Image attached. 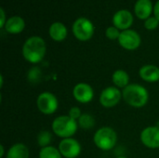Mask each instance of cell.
<instances>
[{
	"label": "cell",
	"instance_id": "cell-1",
	"mask_svg": "<svg viewBox=\"0 0 159 158\" xmlns=\"http://www.w3.org/2000/svg\"><path fill=\"white\" fill-rule=\"evenodd\" d=\"M47 51L45 40L40 36L29 37L22 46V56L30 63L36 64L40 62Z\"/></svg>",
	"mask_w": 159,
	"mask_h": 158
},
{
	"label": "cell",
	"instance_id": "cell-2",
	"mask_svg": "<svg viewBox=\"0 0 159 158\" xmlns=\"http://www.w3.org/2000/svg\"><path fill=\"white\" fill-rule=\"evenodd\" d=\"M122 98L129 106L133 108H143L149 101V93L142 85L129 84L122 90Z\"/></svg>",
	"mask_w": 159,
	"mask_h": 158
},
{
	"label": "cell",
	"instance_id": "cell-3",
	"mask_svg": "<svg viewBox=\"0 0 159 158\" xmlns=\"http://www.w3.org/2000/svg\"><path fill=\"white\" fill-rule=\"evenodd\" d=\"M51 128L56 136L61 139H67L72 138L76 133L78 123L69 115H60L53 120Z\"/></svg>",
	"mask_w": 159,
	"mask_h": 158
},
{
	"label": "cell",
	"instance_id": "cell-4",
	"mask_svg": "<svg viewBox=\"0 0 159 158\" xmlns=\"http://www.w3.org/2000/svg\"><path fill=\"white\" fill-rule=\"evenodd\" d=\"M93 142L100 150L110 151L117 142V134L111 127H102L95 132Z\"/></svg>",
	"mask_w": 159,
	"mask_h": 158
},
{
	"label": "cell",
	"instance_id": "cell-5",
	"mask_svg": "<svg viewBox=\"0 0 159 158\" xmlns=\"http://www.w3.org/2000/svg\"><path fill=\"white\" fill-rule=\"evenodd\" d=\"M72 31L76 39L80 41H88L93 36L94 26L89 19L80 17L73 23Z\"/></svg>",
	"mask_w": 159,
	"mask_h": 158
},
{
	"label": "cell",
	"instance_id": "cell-6",
	"mask_svg": "<svg viewBox=\"0 0 159 158\" xmlns=\"http://www.w3.org/2000/svg\"><path fill=\"white\" fill-rule=\"evenodd\" d=\"M36 106L40 113L46 115H50L57 111L59 101L51 92H42L36 99Z\"/></svg>",
	"mask_w": 159,
	"mask_h": 158
},
{
	"label": "cell",
	"instance_id": "cell-7",
	"mask_svg": "<svg viewBox=\"0 0 159 158\" xmlns=\"http://www.w3.org/2000/svg\"><path fill=\"white\" fill-rule=\"evenodd\" d=\"M121 99H123L122 91L118 88L111 86L102 89V91L100 94L99 101L102 107L113 108L119 103Z\"/></svg>",
	"mask_w": 159,
	"mask_h": 158
},
{
	"label": "cell",
	"instance_id": "cell-8",
	"mask_svg": "<svg viewBox=\"0 0 159 158\" xmlns=\"http://www.w3.org/2000/svg\"><path fill=\"white\" fill-rule=\"evenodd\" d=\"M58 149L64 158H76L81 154L82 148L79 142L75 139L67 138L62 139L59 143Z\"/></svg>",
	"mask_w": 159,
	"mask_h": 158
},
{
	"label": "cell",
	"instance_id": "cell-9",
	"mask_svg": "<svg viewBox=\"0 0 159 158\" xmlns=\"http://www.w3.org/2000/svg\"><path fill=\"white\" fill-rule=\"evenodd\" d=\"M118 43L127 50H135L141 46L142 38L136 31L128 29L120 33Z\"/></svg>",
	"mask_w": 159,
	"mask_h": 158
},
{
	"label": "cell",
	"instance_id": "cell-10",
	"mask_svg": "<svg viewBox=\"0 0 159 158\" xmlns=\"http://www.w3.org/2000/svg\"><path fill=\"white\" fill-rule=\"evenodd\" d=\"M142 143L149 149L159 148V127L150 126L143 129L140 135Z\"/></svg>",
	"mask_w": 159,
	"mask_h": 158
},
{
	"label": "cell",
	"instance_id": "cell-11",
	"mask_svg": "<svg viewBox=\"0 0 159 158\" xmlns=\"http://www.w3.org/2000/svg\"><path fill=\"white\" fill-rule=\"evenodd\" d=\"M73 96L80 103H89L94 98V90L87 83H78L73 88Z\"/></svg>",
	"mask_w": 159,
	"mask_h": 158
},
{
	"label": "cell",
	"instance_id": "cell-12",
	"mask_svg": "<svg viewBox=\"0 0 159 158\" xmlns=\"http://www.w3.org/2000/svg\"><path fill=\"white\" fill-rule=\"evenodd\" d=\"M114 26L119 30H128L133 23V15L127 9H121L115 13L113 17Z\"/></svg>",
	"mask_w": 159,
	"mask_h": 158
},
{
	"label": "cell",
	"instance_id": "cell-13",
	"mask_svg": "<svg viewBox=\"0 0 159 158\" xmlns=\"http://www.w3.org/2000/svg\"><path fill=\"white\" fill-rule=\"evenodd\" d=\"M140 77L148 83H155L159 81V67L153 64H146L139 70Z\"/></svg>",
	"mask_w": 159,
	"mask_h": 158
},
{
	"label": "cell",
	"instance_id": "cell-14",
	"mask_svg": "<svg viewBox=\"0 0 159 158\" xmlns=\"http://www.w3.org/2000/svg\"><path fill=\"white\" fill-rule=\"evenodd\" d=\"M153 10L154 7L151 0H138L134 6L135 15L141 20H147L150 18Z\"/></svg>",
	"mask_w": 159,
	"mask_h": 158
},
{
	"label": "cell",
	"instance_id": "cell-15",
	"mask_svg": "<svg viewBox=\"0 0 159 158\" xmlns=\"http://www.w3.org/2000/svg\"><path fill=\"white\" fill-rule=\"evenodd\" d=\"M24 27H25L24 20L20 16H13L7 20L4 28L7 33L12 34H17L21 33L24 30Z\"/></svg>",
	"mask_w": 159,
	"mask_h": 158
},
{
	"label": "cell",
	"instance_id": "cell-16",
	"mask_svg": "<svg viewBox=\"0 0 159 158\" xmlns=\"http://www.w3.org/2000/svg\"><path fill=\"white\" fill-rule=\"evenodd\" d=\"M67 28L66 26L61 22H54L50 25L48 29V34L51 39H53L56 42L63 41L67 36Z\"/></svg>",
	"mask_w": 159,
	"mask_h": 158
},
{
	"label": "cell",
	"instance_id": "cell-17",
	"mask_svg": "<svg viewBox=\"0 0 159 158\" xmlns=\"http://www.w3.org/2000/svg\"><path fill=\"white\" fill-rule=\"evenodd\" d=\"M30 152L28 147L20 142L13 144L7 151L6 158H29Z\"/></svg>",
	"mask_w": 159,
	"mask_h": 158
},
{
	"label": "cell",
	"instance_id": "cell-18",
	"mask_svg": "<svg viewBox=\"0 0 159 158\" xmlns=\"http://www.w3.org/2000/svg\"><path fill=\"white\" fill-rule=\"evenodd\" d=\"M112 81L115 87L118 88L119 89H124L126 87L129 85V75L126 71L119 69L114 72L112 75Z\"/></svg>",
	"mask_w": 159,
	"mask_h": 158
},
{
	"label": "cell",
	"instance_id": "cell-19",
	"mask_svg": "<svg viewBox=\"0 0 159 158\" xmlns=\"http://www.w3.org/2000/svg\"><path fill=\"white\" fill-rule=\"evenodd\" d=\"M77 123H78V127L81 128L82 129L85 130L92 129L95 126V118L91 115L85 113L77 120Z\"/></svg>",
	"mask_w": 159,
	"mask_h": 158
},
{
	"label": "cell",
	"instance_id": "cell-20",
	"mask_svg": "<svg viewBox=\"0 0 159 158\" xmlns=\"http://www.w3.org/2000/svg\"><path fill=\"white\" fill-rule=\"evenodd\" d=\"M39 158H62L58 148L53 146H48L41 148L39 152Z\"/></svg>",
	"mask_w": 159,
	"mask_h": 158
},
{
	"label": "cell",
	"instance_id": "cell-21",
	"mask_svg": "<svg viewBox=\"0 0 159 158\" xmlns=\"http://www.w3.org/2000/svg\"><path fill=\"white\" fill-rule=\"evenodd\" d=\"M51 140H52V134L48 130H42L37 135V142L41 148L50 146L49 144L51 142Z\"/></svg>",
	"mask_w": 159,
	"mask_h": 158
},
{
	"label": "cell",
	"instance_id": "cell-22",
	"mask_svg": "<svg viewBox=\"0 0 159 158\" xmlns=\"http://www.w3.org/2000/svg\"><path fill=\"white\" fill-rule=\"evenodd\" d=\"M120 33L119 32V29H117L116 27L115 26H110L106 29L105 31V35L107 38H109L110 40H116L119 38V35H120Z\"/></svg>",
	"mask_w": 159,
	"mask_h": 158
},
{
	"label": "cell",
	"instance_id": "cell-23",
	"mask_svg": "<svg viewBox=\"0 0 159 158\" xmlns=\"http://www.w3.org/2000/svg\"><path fill=\"white\" fill-rule=\"evenodd\" d=\"M41 76V71L37 67H33L28 72V79L31 82H38Z\"/></svg>",
	"mask_w": 159,
	"mask_h": 158
},
{
	"label": "cell",
	"instance_id": "cell-24",
	"mask_svg": "<svg viewBox=\"0 0 159 158\" xmlns=\"http://www.w3.org/2000/svg\"><path fill=\"white\" fill-rule=\"evenodd\" d=\"M158 24L159 20L156 17H150L147 20H145V21H144V27L150 31L157 29L158 27Z\"/></svg>",
	"mask_w": 159,
	"mask_h": 158
},
{
	"label": "cell",
	"instance_id": "cell-25",
	"mask_svg": "<svg viewBox=\"0 0 159 158\" xmlns=\"http://www.w3.org/2000/svg\"><path fill=\"white\" fill-rule=\"evenodd\" d=\"M82 115H83V114H82L81 109H80L79 107H77V106L72 107V108L69 110V113H68V115H69L71 118H73V119H75V120H76V121L80 118V116H81Z\"/></svg>",
	"mask_w": 159,
	"mask_h": 158
},
{
	"label": "cell",
	"instance_id": "cell-26",
	"mask_svg": "<svg viewBox=\"0 0 159 158\" xmlns=\"http://www.w3.org/2000/svg\"><path fill=\"white\" fill-rule=\"evenodd\" d=\"M0 15H1V19H0V28H4L5 25H6L7 20H6L5 11H4V9H3L2 7L0 8Z\"/></svg>",
	"mask_w": 159,
	"mask_h": 158
},
{
	"label": "cell",
	"instance_id": "cell-27",
	"mask_svg": "<svg viewBox=\"0 0 159 158\" xmlns=\"http://www.w3.org/2000/svg\"><path fill=\"white\" fill-rule=\"evenodd\" d=\"M154 14H155V17L159 20V0L156 3L154 7Z\"/></svg>",
	"mask_w": 159,
	"mask_h": 158
},
{
	"label": "cell",
	"instance_id": "cell-28",
	"mask_svg": "<svg viewBox=\"0 0 159 158\" xmlns=\"http://www.w3.org/2000/svg\"><path fill=\"white\" fill-rule=\"evenodd\" d=\"M4 155H5V147L4 145H0V158L4 157Z\"/></svg>",
	"mask_w": 159,
	"mask_h": 158
},
{
	"label": "cell",
	"instance_id": "cell-29",
	"mask_svg": "<svg viewBox=\"0 0 159 158\" xmlns=\"http://www.w3.org/2000/svg\"><path fill=\"white\" fill-rule=\"evenodd\" d=\"M0 79H1V83H0V87L2 88V87H3V84H4V79H3V75H0Z\"/></svg>",
	"mask_w": 159,
	"mask_h": 158
},
{
	"label": "cell",
	"instance_id": "cell-30",
	"mask_svg": "<svg viewBox=\"0 0 159 158\" xmlns=\"http://www.w3.org/2000/svg\"><path fill=\"white\" fill-rule=\"evenodd\" d=\"M116 158H128V157H126V156H117V157H116Z\"/></svg>",
	"mask_w": 159,
	"mask_h": 158
}]
</instances>
